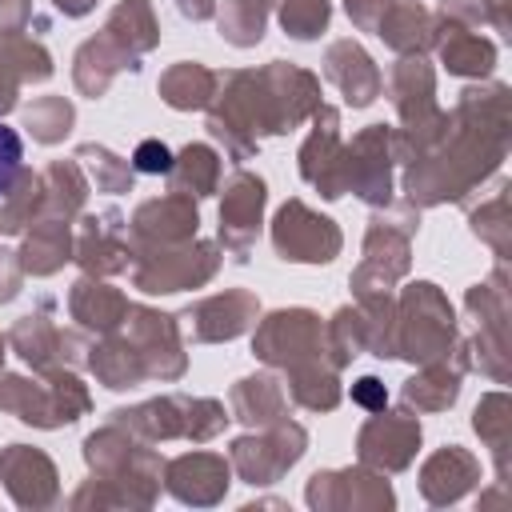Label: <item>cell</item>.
Returning <instances> with one entry per match:
<instances>
[{"mask_svg": "<svg viewBox=\"0 0 512 512\" xmlns=\"http://www.w3.org/2000/svg\"><path fill=\"white\" fill-rule=\"evenodd\" d=\"M508 152V88H468L456 112H448L444 136L416 160H408L404 192L408 204L464 200Z\"/></svg>", "mask_w": 512, "mask_h": 512, "instance_id": "6da1fadb", "label": "cell"}, {"mask_svg": "<svg viewBox=\"0 0 512 512\" xmlns=\"http://www.w3.org/2000/svg\"><path fill=\"white\" fill-rule=\"evenodd\" d=\"M216 84L224 92L208 112V132L224 140L232 160H252L260 136H280L320 108V80L284 60L260 72H228Z\"/></svg>", "mask_w": 512, "mask_h": 512, "instance_id": "7a4b0ae2", "label": "cell"}, {"mask_svg": "<svg viewBox=\"0 0 512 512\" xmlns=\"http://www.w3.org/2000/svg\"><path fill=\"white\" fill-rule=\"evenodd\" d=\"M452 344H456L452 304L440 296L436 284L428 280L412 284L392 320V352L412 364H432V360L452 356Z\"/></svg>", "mask_w": 512, "mask_h": 512, "instance_id": "3957f363", "label": "cell"}, {"mask_svg": "<svg viewBox=\"0 0 512 512\" xmlns=\"http://www.w3.org/2000/svg\"><path fill=\"white\" fill-rule=\"evenodd\" d=\"M220 268L216 244L184 240V244H144L132 248V280L140 292H180L200 288Z\"/></svg>", "mask_w": 512, "mask_h": 512, "instance_id": "277c9868", "label": "cell"}, {"mask_svg": "<svg viewBox=\"0 0 512 512\" xmlns=\"http://www.w3.org/2000/svg\"><path fill=\"white\" fill-rule=\"evenodd\" d=\"M0 408L16 412L24 424L60 428V424H72L80 412H88V392L64 368H52L44 384H32L24 376H4L0 380Z\"/></svg>", "mask_w": 512, "mask_h": 512, "instance_id": "5b68a950", "label": "cell"}, {"mask_svg": "<svg viewBox=\"0 0 512 512\" xmlns=\"http://www.w3.org/2000/svg\"><path fill=\"white\" fill-rule=\"evenodd\" d=\"M416 204H400L392 216H376L368 224V236H364V260L360 268L352 272V292L356 296H368V292H384L392 288L404 272H408V244H412V232L420 224V216L412 212Z\"/></svg>", "mask_w": 512, "mask_h": 512, "instance_id": "8992f818", "label": "cell"}, {"mask_svg": "<svg viewBox=\"0 0 512 512\" xmlns=\"http://www.w3.org/2000/svg\"><path fill=\"white\" fill-rule=\"evenodd\" d=\"M252 352L284 372H300V368H316V364H332L324 360L328 352V336L320 328V316L308 308H280L272 312L256 336H252ZM336 368V364H332Z\"/></svg>", "mask_w": 512, "mask_h": 512, "instance_id": "52a82bcc", "label": "cell"}, {"mask_svg": "<svg viewBox=\"0 0 512 512\" xmlns=\"http://www.w3.org/2000/svg\"><path fill=\"white\" fill-rule=\"evenodd\" d=\"M344 192H356L372 208L392 204V128L368 124L344 144Z\"/></svg>", "mask_w": 512, "mask_h": 512, "instance_id": "ba28073f", "label": "cell"}, {"mask_svg": "<svg viewBox=\"0 0 512 512\" xmlns=\"http://www.w3.org/2000/svg\"><path fill=\"white\" fill-rule=\"evenodd\" d=\"M272 244L284 260L328 264L340 252V228L328 216H316L304 200H288L272 220Z\"/></svg>", "mask_w": 512, "mask_h": 512, "instance_id": "9c48e42d", "label": "cell"}, {"mask_svg": "<svg viewBox=\"0 0 512 512\" xmlns=\"http://www.w3.org/2000/svg\"><path fill=\"white\" fill-rule=\"evenodd\" d=\"M304 444H308L304 428L280 420V424H268L264 436H240L232 444V464L248 484H272L280 472H288L304 456Z\"/></svg>", "mask_w": 512, "mask_h": 512, "instance_id": "30bf717a", "label": "cell"}, {"mask_svg": "<svg viewBox=\"0 0 512 512\" xmlns=\"http://www.w3.org/2000/svg\"><path fill=\"white\" fill-rule=\"evenodd\" d=\"M300 176L320 188L324 200L344 196V144H340V112L320 104L312 112V132L300 144Z\"/></svg>", "mask_w": 512, "mask_h": 512, "instance_id": "8fae6325", "label": "cell"}, {"mask_svg": "<svg viewBox=\"0 0 512 512\" xmlns=\"http://www.w3.org/2000/svg\"><path fill=\"white\" fill-rule=\"evenodd\" d=\"M268 188L252 172H232L224 184V204H220V240L232 252V260H248L256 236H260V216H264Z\"/></svg>", "mask_w": 512, "mask_h": 512, "instance_id": "7c38bea8", "label": "cell"}, {"mask_svg": "<svg viewBox=\"0 0 512 512\" xmlns=\"http://www.w3.org/2000/svg\"><path fill=\"white\" fill-rule=\"evenodd\" d=\"M124 320H128L124 340H128V344L136 348V356L144 360V372H148V376H160V380H176V376L184 372V352H180L176 320L164 316V312L140 308V304H128Z\"/></svg>", "mask_w": 512, "mask_h": 512, "instance_id": "4fadbf2b", "label": "cell"}, {"mask_svg": "<svg viewBox=\"0 0 512 512\" xmlns=\"http://www.w3.org/2000/svg\"><path fill=\"white\" fill-rule=\"evenodd\" d=\"M356 448H360L364 464H372L380 472H400L412 464V456L420 448V424L408 412H384L380 408V416H372L360 428Z\"/></svg>", "mask_w": 512, "mask_h": 512, "instance_id": "5bb4252c", "label": "cell"}, {"mask_svg": "<svg viewBox=\"0 0 512 512\" xmlns=\"http://www.w3.org/2000/svg\"><path fill=\"white\" fill-rule=\"evenodd\" d=\"M76 260L84 264L88 276H112L132 264L128 224L116 208H100V212L84 216V228L76 240Z\"/></svg>", "mask_w": 512, "mask_h": 512, "instance_id": "9a60e30c", "label": "cell"}, {"mask_svg": "<svg viewBox=\"0 0 512 512\" xmlns=\"http://www.w3.org/2000/svg\"><path fill=\"white\" fill-rule=\"evenodd\" d=\"M196 204L192 196L184 192H168V196H156V200H144L132 216V228H128V244L132 248H144V244H184L196 236Z\"/></svg>", "mask_w": 512, "mask_h": 512, "instance_id": "2e32d148", "label": "cell"}, {"mask_svg": "<svg viewBox=\"0 0 512 512\" xmlns=\"http://www.w3.org/2000/svg\"><path fill=\"white\" fill-rule=\"evenodd\" d=\"M0 480L12 492V500L24 504V508H44V504L56 500V468L36 448L8 444L0 452Z\"/></svg>", "mask_w": 512, "mask_h": 512, "instance_id": "e0dca14e", "label": "cell"}, {"mask_svg": "<svg viewBox=\"0 0 512 512\" xmlns=\"http://www.w3.org/2000/svg\"><path fill=\"white\" fill-rule=\"evenodd\" d=\"M324 76L344 92V100L352 108H368L380 96V88H384L380 68L372 64V56L356 40H336L324 52Z\"/></svg>", "mask_w": 512, "mask_h": 512, "instance_id": "ac0fdd59", "label": "cell"}, {"mask_svg": "<svg viewBox=\"0 0 512 512\" xmlns=\"http://www.w3.org/2000/svg\"><path fill=\"white\" fill-rule=\"evenodd\" d=\"M184 320H188L192 340H232L256 320V296L232 288V292H220V296L192 304L184 312Z\"/></svg>", "mask_w": 512, "mask_h": 512, "instance_id": "d6986e66", "label": "cell"}, {"mask_svg": "<svg viewBox=\"0 0 512 512\" xmlns=\"http://www.w3.org/2000/svg\"><path fill=\"white\" fill-rule=\"evenodd\" d=\"M168 488L184 504H216L228 488V464L216 452H188L168 464Z\"/></svg>", "mask_w": 512, "mask_h": 512, "instance_id": "ffe728a7", "label": "cell"}, {"mask_svg": "<svg viewBox=\"0 0 512 512\" xmlns=\"http://www.w3.org/2000/svg\"><path fill=\"white\" fill-rule=\"evenodd\" d=\"M48 312H52V300H44L40 312L20 316L16 328H12V348H16L32 368H40V372L60 368L64 348H72V336H64V332L48 320Z\"/></svg>", "mask_w": 512, "mask_h": 512, "instance_id": "44dd1931", "label": "cell"}, {"mask_svg": "<svg viewBox=\"0 0 512 512\" xmlns=\"http://www.w3.org/2000/svg\"><path fill=\"white\" fill-rule=\"evenodd\" d=\"M476 476H480V464L460 444H448V448H440L424 464L420 488H424V500L428 504H452V500H460L476 484Z\"/></svg>", "mask_w": 512, "mask_h": 512, "instance_id": "7402d4cb", "label": "cell"}, {"mask_svg": "<svg viewBox=\"0 0 512 512\" xmlns=\"http://www.w3.org/2000/svg\"><path fill=\"white\" fill-rule=\"evenodd\" d=\"M100 36H108V40L120 48V56L128 60V68L136 72V68H140V56H144L148 48H156L160 24H156L148 0H124V4H116V12L108 16V24H104Z\"/></svg>", "mask_w": 512, "mask_h": 512, "instance_id": "603a6c76", "label": "cell"}, {"mask_svg": "<svg viewBox=\"0 0 512 512\" xmlns=\"http://www.w3.org/2000/svg\"><path fill=\"white\" fill-rule=\"evenodd\" d=\"M376 32L400 56H420V52H428L436 44V24H432L428 8L416 4V0H404V4L392 0L388 12H384V20L376 24Z\"/></svg>", "mask_w": 512, "mask_h": 512, "instance_id": "cb8c5ba5", "label": "cell"}, {"mask_svg": "<svg viewBox=\"0 0 512 512\" xmlns=\"http://www.w3.org/2000/svg\"><path fill=\"white\" fill-rule=\"evenodd\" d=\"M444 36H436V48H440V60L452 76H488L492 64H496V44L484 40L480 32H472L468 24H456V20H444V28H436Z\"/></svg>", "mask_w": 512, "mask_h": 512, "instance_id": "d4e9b609", "label": "cell"}, {"mask_svg": "<svg viewBox=\"0 0 512 512\" xmlns=\"http://www.w3.org/2000/svg\"><path fill=\"white\" fill-rule=\"evenodd\" d=\"M16 256H20V268L24 272L52 276L56 268H64V260H72V220L40 216L32 224V232L24 236V248Z\"/></svg>", "mask_w": 512, "mask_h": 512, "instance_id": "484cf974", "label": "cell"}, {"mask_svg": "<svg viewBox=\"0 0 512 512\" xmlns=\"http://www.w3.org/2000/svg\"><path fill=\"white\" fill-rule=\"evenodd\" d=\"M464 368H468V360H464L460 352L424 364V372L404 384V400L416 404V408H424V412L448 408V404L460 396V376H464Z\"/></svg>", "mask_w": 512, "mask_h": 512, "instance_id": "4316f807", "label": "cell"}, {"mask_svg": "<svg viewBox=\"0 0 512 512\" xmlns=\"http://www.w3.org/2000/svg\"><path fill=\"white\" fill-rule=\"evenodd\" d=\"M68 308H72V320H80V328H92V332L108 336V332L124 320L128 300H124L116 288L96 284V280H88V276H84V280H76V284H72Z\"/></svg>", "mask_w": 512, "mask_h": 512, "instance_id": "83f0119b", "label": "cell"}, {"mask_svg": "<svg viewBox=\"0 0 512 512\" xmlns=\"http://www.w3.org/2000/svg\"><path fill=\"white\" fill-rule=\"evenodd\" d=\"M284 412H288V400L272 376H248L232 388V416L244 424L268 428V424H280Z\"/></svg>", "mask_w": 512, "mask_h": 512, "instance_id": "f1b7e54d", "label": "cell"}, {"mask_svg": "<svg viewBox=\"0 0 512 512\" xmlns=\"http://www.w3.org/2000/svg\"><path fill=\"white\" fill-rule=\"evenodd\" d=\"M120 68H128V60L120 56V48H116L108 36H92V40L80 44L72 76H76V88H80L84 96H104V88L112 84V76H116ZM128 72H132V68H128Z\"/></svg>", "mask_w": 512, "mask_h": 512, "instance_id": "f546056e", "label": "cell"}, {"mask_svg": "<svg viewBox=\"0 0 512 512\" xmlns=\"http://www.w3.org/2000/svg\"><path fill=\"white\" fill-rule=\"evenodd\" d=\"M216 80H220V76L208 72L204 64L184 60V64H172V68L160 76V96H164V104H172V108H180V112L208 108L212 96H216Z\"/></svg>", "mask_w": 512, "mask_h": 512, "instance_id": "4dcf8cb0", "label": "cell"}, {"mask_svg": "<svg viewBox=\"0 0 512 512\" xmlns=\"http://www.w3.org/2000/svg\"><path fill=\"white\" fill-rule=\"evenodd\" d=\"M168 180H172V192H184V196H212L216 184H220V156H216L208 144H184L180 156H172Z\"/></svg>", "mask_w": 512, "mask_h": 512, "instance_id": "1f68e13d", "label": "cell"}, {"mask_svg": "<svg viewBox=\"0 0 512 512\" xmlns=\"http://www.w3.org/2000/svg\"><path fill=\"white\" fill-rule=\"evenodd\" d=\"M88 368L96 372V380L104 384V388H132V384H140V380H148V372H144V360L136 356V348L124 340V336H112V340H104V344H96L92 348V356H88Z\"/></svg>", "mask_w": 512, "mask_h": 512, "instance_id": "d6a6232c", "label": "cell"}, {"mask_svg": "<svg viewBox=\"0 0 512 512\" xmlns=\"http://www.w3.org/2000/svg\"><path fill=\"white\" fill-rule=\"evenodd\" d=\"M44 212V172H20V180L8 192V204L0 208V236L20 232L28 224H36Z\"/></svg>", "mask_w": 512, "mask_h": 512, "instance_id": "836d02e7", "label": "cell"}, {"mask_svg": "<svg viewBox=\"0 0 512 512\" xmlns=\"http://www.w3.org/2000/svg\"><path fill=\"white\" fill-rule=\"evenodd\" d=\"M268 4L272 0H224V8H220V36L228 44H236V48H252L264 36Z\"/></svg>", "mask_w": 512, "mask_h": 512, "instance_id": "e575fe53", "label": "cell"}, {"mask_svg": "<svg viewBox=\"0 0 512 512\" xmlns=\"http://www.w3.org/2000/svg\"><path fill=\"white\" fill-rule=\"evenodd\" d=\"M288 388H292V400L304 404V408H312V412H328L340 400V380H336V368L332 364L288 372Z\"/></svg>", "mask_w": 512, "mask_h": 512, "instance_id": "d590c367", "label": "cell"}, {"mask_svg": "<svg viewBox=\"0 0 512 512\" xmlns=\"http://www.w3.org/2000/svg\"><path fill=\"white\" fill-rule=\"evenodd\" d=\"M472 428H476V432L488 440V448L496 452V472H500V480H504V476H508V396H504V392L484 396L480 408H476Z\"/></svg>", "mask_w": 512, "mask_h": 512, "instance_id": "8d00e7d4", "label": "cell"}, {"mask_svg": "<svg viewBox=\"0 0 512 512\" xmlns=\"http://www.w3.org/2000/svg\"><path fill=\"white\" fill-rule=\"evenodd\" d=\"M72 116L76 112H72V104L64 96H40V100H32L24 108V124H28L32 140H40V144L64 140V132L72 128Z\"/></svg>", "mask_w": 512, "mask_h": 512, "instance_id": "74e56055", "label": "cell"}, {"mask_svg": "<svg viewBox=\"0 0 512 512\" xmlns=\"http://www.w3.org/2000/svg\"><path fill=\"white\" fill-rule=\"evenodd\" d=\"M76 160L92 172V180H96V188L100 192H132V164H124L120 156H112L108 148H100V144H80L76 148Z\"/></svg>", "mask_w": 512, "mask_h": 512, "instance_id": "f35d334b", "label": "cell"}, {"mask_svg": "<svg viewBox=\"0 0 512 512\" xmlns=\"http://www.w3.org/2000/svg\"><path fill=\"white\" fill-rule=\"evenodd\" d=\"M332 4L328 0H280V24L296 40H316L328 28Z\"/></svg>", "mask_w": 512, "mask_h": 512, "instance_id": "ab89813d", "label": "cell"}, {"mask_svg": "<svg viewBox=\"0 0 512 512\" xmlns=\"http://www.w3.org/2000/svg\"><path fill=\"white\" fill-rule=\"evenodd\" d=\"M472 232L484 244H492L500 260L508 256V184H500V192L472 212Z\"/></svg>", "mask_w": 512, "mask_h": 512, "instance_id": "60d3db41", "label": "cell"}, {"mask_svg": "<svg viewBox=\"0 0 512 512\" xmlns=\"http://www.w3.org/2000/svg\"><path fill=\"white\" fill-rule=\"evenodd\" d=\"M4 52H8L12 68L20 72V80H32V84H40V80H48V76H52V56H48V52H44L36 40H24V36H8Z\"/></svg>", "mask_w": 512, "mask_h": 512, "instance_id": "b9f144b4", "label": "cell"}, {"mask_svg": "<svg viewBox=\"0 0 512 512\" xmlns=\"http://www.w3.org/2000/svg\"><path fill=\"white\" fill-rule=\"evenodd\" d=\"M20 172H24V144H20V136L0 120V196L12 192V184L20 180Z\"/></svg>", "mask_w": 512, "mask_h": 512, "instance_id": "7bdbcfd3", "label": "cell"}, {"mask_svg": "<svg viewBox=\"0 0 512 512\" xmlns=\"http://www.w3.org/2000/svg\"><path fill=\"white\" fill-rule=\"evenodd\" d=\"M132 168H136V172H152V176H168L172 152H168L160 140H144V144H136V152H132Z\"/></svg>", "mask_w": 512, "mask_h": 512, "instance_id": "ee69618b", "label": "cell"}, {"mask_svg": "<svg viewBox=\"0 0 512 512\" xmlns=\"http://www.w3.org/2000/svg\"><path fill=\"white\" fill-rule=\"evenodd\" d=\"M388 4H392V0H344V8H348V16H352V24H356V28H364V32H376V24L384 20Z\"/></svg>", "mask_w": 512, "mask_h": 512, "instance_id": "f6af8a7d", "label": "cell"}, {"mask_svg": "<svg viewBox=\"0 0 512 512\" xmlns=\"http://www.w3.org/2000/svg\"><path fill=\"white\" fill-rule=\"evenodd\" d=\"M28 20H36L32 0H0V32L4 36H20Z\"/></svg>", "mask_w": 512, "mask_h": 512, "instance_id": "bcb514c9", "label": "cell"}, {"mask_svg": "<svg viewBox=\"0 0 512 512\" xmlns=\"http://www.w3.org/2000/svg\"><path fill=\"white\" fill-rule=\"evenodd\" d=\"M352 400H356L360 408H368V412H380V408L388 404V392H384V384H380L376 376H360V380L352 384Z\"/></svg>", "mask_w": 512, "mask_h": 512, "instance_id": "7dc6e473", "label": "cell"}, {"mask_svg": "<svg viewBox=\"0 0 512 512\" xmlns=\"http://www.w3.org/2000/svg\"><path fill=\"white\" fill-rule=\"evenodd\" d=\"M20 276H24V268H20L16 252L0 248V304H8L20 292Z\"/></svg>", "mask_w": 512, "mask_h": 512, "instance_id": "c3c4849f", "label": "cell"}, {"mask_svg": "<svg viewBox=\"0 0 512 512\" xmlns=\"http://www.w3.org/2000/svg\"><path fill=\"white\" fill-rule=\"evenodd\" d=\"M16 88H20V72L12 68V60H8V52L0 48V116L16 104Z\"/></svg>", "mask_w": 512, "mask_h": 512, "instance_id": "681fc988", "label": "cell"}, {"mask_svg": "<svg viewBox=\"0 0 512 512\" xmlns=\"http://www.w3.org/2000/svg\"><path fill=\"white\" fill-rule=\"evenodd\" d=\"M176 8H180V16H188V20H208V16L216 12V0H176Z\"/></svg>", "mask_w": 512, "mask_h": 512, "instance_id": "f907efd6", "label": "cell"}, {"mask_svg": "<svg viewBox=\"0 0 512 512\" xmlns=\"http://www.w3.org/2000/svg\"><path fill=\"white\" fill-rule=\"evenodd\" d=\"M92 4H96V0H56V8H60L64 16H84V12H92Z\"/></svg>", "mask_w": 512, "mask_h": 512, "instance_id": "816d5d0a", "label": "cell"}, {"mask_svg": "<svg viewBox=\"0 0 512 512\" xmlns=\"http://www.w3.org/2000/svg\"><path fill=\"white\" fill-rule=\"evenodd\" d=\"M0 360H4V336H0Z\"/></svg>", "mask_w": 512, "mask_h": 512, "instance_id": "f5cc1de1", "label": "cell"}]
</instances>
